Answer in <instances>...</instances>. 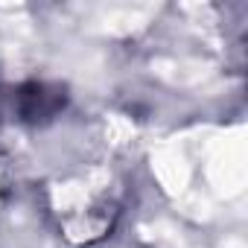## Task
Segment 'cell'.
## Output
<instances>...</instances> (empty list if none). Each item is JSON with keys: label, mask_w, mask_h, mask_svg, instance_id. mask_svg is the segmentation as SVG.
Wrapping results in <instances>:
<instances>
[{"label": "cell", "mask_w": 248, "mask_h": 248, "mask_svg": "<svg viewBox=\"0 0 248 248\" xmlns=\"http://www.w3.org/2000/svg\"><path fill=\"white\" fill-rule=\"evenodd\" d=\"M64 105V93L59 85H47V82H27L18 91V114L27 123H44L50 117H56Z\"/></svg>", "instance_id": "obj_1"}]
</instances>
